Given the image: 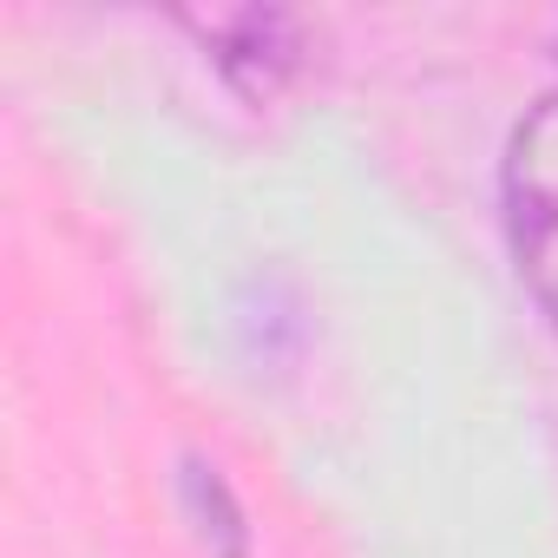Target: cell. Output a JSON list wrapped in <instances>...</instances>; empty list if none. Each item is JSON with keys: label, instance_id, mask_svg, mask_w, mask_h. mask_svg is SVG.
I'll return each mask as SVG.
<instances>
[{"label": "cell", "instance_id": "cell-1", "mask_svg": "<svg viewBox=\"0 0 558 558\" xmlns=\"http://www.w3.org/2000/svg\"><path fill=\"white\" fill-rule=\"evenodd\" d=\"M506 230L519 276L558 329V93H545L506 145Z\"/></svg>", "mask_w": 558, "mask_h": 558}, {"label": "cell", "instance_id": "cell-2", "mask_svg": "<svg viewBox=\"0 0 558 558\" xmlns=\"http://www.w3.org/2000/svg\"><path fill=\"white\" fill-rule=\"evenodd\" d=\"M204 34V47L217 53V66L230 73V86H243L250 99H269L296 73V53H303V27L276 8H250V14H210V21H191Z\"/></svg>", "mask_w": 558, "mask_h": 558}]
</instances>
